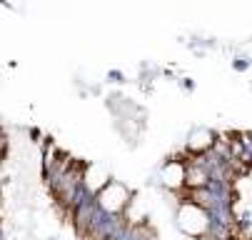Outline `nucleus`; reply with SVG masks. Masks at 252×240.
<instances>
[{
	"label": "nucleus",
	"instance_id": "1",
	"mask_svg": "<svg viewBox=\"0 0 252 240\" xmlns=\"http://www.w3.org/2000/svg\"><path fill=\"white\" fill-rule=\"evenodd\" d=\"M100 203H102L105 210H120L123 205L127 203V193H125L123 185L110 183V185H105V190L100 193Z\"/></svg>",
	"mask_w": 252,
	"mask_h": 240
},
{
	"label": "nucleus",
	"instance_id": "2",
	"mask_svg": "<svg viewBox=\"0 0 252 240\" xmlns=\"http://www.w3.org/2000/svg\"><path fill=\"white\" fill-rule=\"evenodd\" d=\"M180 225H183V230H188L190 235H197L205 230V215L197 210V208H183V213H180Z\"/></svg>",
	"mask_w": 252,
	"mask_h": 240
},
{
	"label": "nucleus",
	"instance_id": "3",
	"mask_svg": "<svg viewBox=\"0 0 252 240\" xmlns=\"http://www.w3.org/2000/svg\"><path fill=\"white\" fill-rule=\"evenodd\" d=\"M183 180H185V170L180 168L177 163H172V165L165 168V183H167L170 188H177Z\"/></svg>",
	"mask_w": 252,
	"mask_h": 240
},
{
	"label": "nucleus",
	"instance_id": "4",
	"mask_svg": "<svg viewBox=\"0 0 252 240\" xmlns=\"http://www.w3.org/2000/svg\"><path fill=\"white\" fill-rule=\"evenodd\" d=\"M105 180H107V173H105L102 168L93 165V168L88 170V185H90V188H100V185H105Z\"/></svg>",
	"mask_w": 252,
	"mask_h": 240
},
{
	"label": "nucleus",
	"instance_id": "5",
	"mask_svg": "<svg viewBox=\"0 0 252 240\" xmlns=\"http://www.w3.org/2000/svg\"><path fill=\"white\" fill-rule=\"evenodd\" d=\"M205 138H210L207 133H202V135H195V140H192L190 145H192V148H205V145H207V140H205Z\"/></svg>",
	"mask_w": 252,
	"mask_h": 240
}]
</instances>
